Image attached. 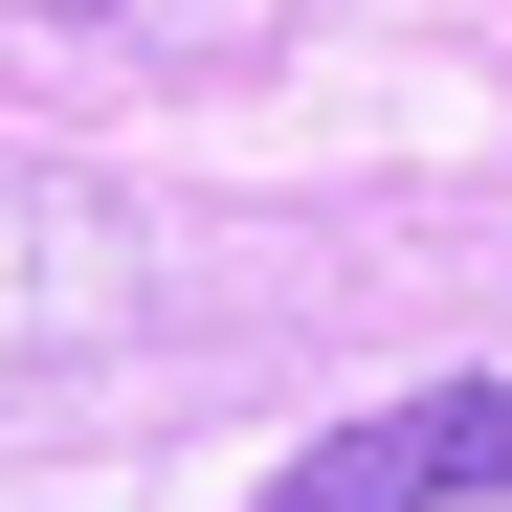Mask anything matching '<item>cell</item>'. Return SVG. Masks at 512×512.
I'll list each match as a JSON object with an SVG mask.
<instances>
[{
	"label": "cell",
	"mask_w": 512,
	"mask_h": 512,
	"mask_svg": "<svg viewBox=\"0 0 512 512\" xmlns=\"http://www.w3.org/2000/svg\"><path fill=\"white\" fill-rule=\"evenodd\" d=\"M134 312H156L134 201L0 134V423H23V401H67V379H112V357H134Z\"/></svg>",
	"instance_id": "6da1fadb"
},
{
	"label": "cell",
	"mask_w": 512,
	"mask_h": 512,
	"mask_svg": "<svg viewBox=\"0 0 512 512\" xmlns=\"http://www.w3.org/2000/svg\"><path fill=\"white\" fill-rule=\"evenodd\" d=\"M490 490H512V379H423L379 423H312L245 512H490Z\"/></svg>",
	"instance_id": "7a4b0ae2"
},
{
	"label": "cell",
	"mask_w": 512,
	"mask_h": 512,
	"mask_svg": "<svg viewBox=\"0 0 512 512\" xmlns=\"http://www.w3.org/2000/svg\"><path fill=\"white\" fill-rule=\"evenodd\" d=\"M312 0H0V67H67V90H223L268 67Z\"/></svg>",
	"instance_id": "3957f363"
}]
</instances>
